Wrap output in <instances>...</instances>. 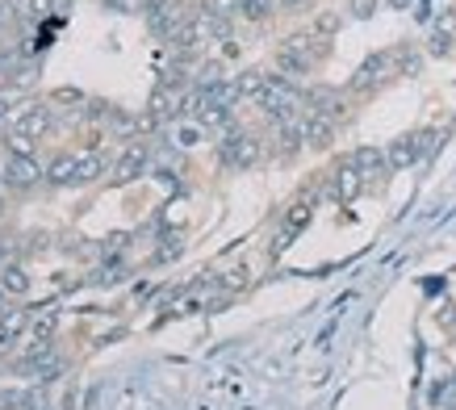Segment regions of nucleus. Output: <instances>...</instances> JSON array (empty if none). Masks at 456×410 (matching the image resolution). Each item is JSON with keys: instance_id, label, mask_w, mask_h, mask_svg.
Wrapping results in <instances>:
<instances>
[{"instance_id": "f257e3e1", "label": "nucleus", "mask_w": 456, "mask_h": 410, "mask_svg": "<svg viewBox=\"0 0 456 410\" xmlns=\"http://www.w3.org/2000/svg\"><path fill=\"white\" fill-rule=\"evenodd\" d=\"M218 155L231 172H251L264 160V143L256 135H248V130H239V126H226L218 143Z\"/></svg>"}, {"instance_id": "f03ea898", "label": "nucleus", "mask_w": 456, "mask_h": 410, "mask_svg": "<svg viewBox=\"0 0 456 410\" xmlns=\"http://www.w3.org/2000/svg\"><path fill=\"white\" fill-rule=\"evenodd\" d=\"M386 76H394V51H373V55L356 68V76L347 80V93H373Z\"/></svg>"}, {"instance_id": "7ed1b4c3", "label": "nucleus", "mask_w": 456, "mask_h": 410, "mask_svg": "<svg viewBox=\"0 0 456 410\" xmlns=\"http://www.w3.org/2000/svg\"><path fill=\"white\" fill-rule=\"evenodd\" d=\"M46 180V164H38V155H9L4 160V184L9 189H34Z\"/></svg>"}, {"instance_id": "20e7f679", "label": "nucleus", "mask_w": 456, "mask_h": 410, "mask_svg": "<svg viewBox=\"0 0 456 410\" xmlns=\"http://www.w3.org/2000/svg\"><path fill=\"white\" fill-rule=\"evenodd\" d=\"M147 164H151V151H147V143H130V147L118 155V164H113L110 184H130V180H139L142 172H147Z\"/></svg>"}, {"instance_id": "39448f33", "label": "nucleus", "mask_w": 456, "mask_h": 410, "mask_svg": "<svg viewBox=\"0 0 456 410\" xmlns=\"http://www.w3.org/2000/svg\"><path fill=\"white\" fill-rule=\"evenodd\" d=\"M51 126H55V118H51V105H38V101H29V105H21V113H17L13 130L38 143V138L51 135Z\"/></svg>"}, {"instance_id": "423d86ee", "label": "nucleus", "mask_w": 456, "mask_h": 410, "mask_svg": "<svg viewBox=\"0 0 456 410\" xmlns=\"http://www.w3.org/2000/svg\"><path fill=\"white\" fill-rule=\"evenodd\" d=\"M347 164L356 168L360 176H364V184L369 180H381L389 172V155H386V147H373V143H364V147H356L352 155H347Z\"/></svg>"}, {"instance_id": "0eeeda50", "label": "nucleus", "mask_w": 456, "mask_h": 410, "mask_svg": "<svg viewBox=\"0 0 456 410\" xmlns=\"http://www.w3.org/2000/svg\"><path fill=\"white\" fill-rule=\"evenodd\" d=\"M360 193H364V176H360L356 168H352V164L344 160V164H339V168L331 172V197H335L339 205H352V201L360 197Z\"/></svg>"}, {"instance_id": "6e6552de", "label": "nucleus", "mask_w": 456, "mask_h": 410, "mask_svg": "<svg viewBox=\"0 0 456 410\" xmlns=\"http://www.w3.org/2000/svg\"><path fill=\"white\" fill-rule=\"evenodd\" d=\"M302 135H305V147L327 151L335 143V118H327V113H302Z\"/></svg>"}, {"instance_id": "1a4fd4ad", "label": "nucleus", "mask_w": 456, "mask_h": 410, "mask_svg": "<svg viewBox=\"0 0 456 410\" xmlns=\"http://www.w3.org/2000/svg\"><path fill=\"white\" fill-rule=\"evenodd\" d=\"M452 42H456V9H448V13H440V21H436L428 34V55L444 59L452 51Z\"/></svg>"}, {"instance_id": "9d476101", "label": "nucleus", "mask_w": 456, "mask_h": 410, "mask_svg": "<svg viewBox=\"0 0 456 410\" xmlns=\"http://www.w3.org/2000/svg\"><path fill=\"white\" fill-rule=\"evenodd\" d=\"M389 155V172H406V168L419 164V135H398L386 147Z\"/></svg>"}, {"instance_id": "9b49d317", "label": "nucleus", "mask_w": 456, "mask_h": 410, "mask_svg": "<svg viewBox=\"0 0 456 410\" xmlns=\"http://www.w3.org/2000/svg\"><path fill=\"white\" fill-rule=\"evenodd\" d=\"M80 180V155H55L51 164H46V184H55V189H63V184H76Z\"/></svg>"}, {"instance_id": "f8f14e48", "label": "nucleus", "mask_w": 456, "mask_h": 410, "mask_svg": "<svg viewBox=\"0 0 456 410\" xmlns=\"http://www.w3.org/2000/svg\"><path fill=\"white\" fill-rule=\"evenodd\" d=\"M305 147V135H302V118L297 122H285L277 126V135H273V151H277L281 160H293L297 151Z\"/></svg>"}, {"instance_id": "ddd939ff", "label": "nucleus", "mask_w": 456, "mask_h": 410, "mask_svg": "<svg viewBox=\"0 0 456 410\" xmlns=\"http://www.w3.org/2000/svg\"><path fill=\"white\" fill-rule=\"evenodd\" d=\"M231 84H235V96H239V101H251V105H256V101L264 96V88H268V71H260V68L239 71Z\"/></svg>"}, {"instance_id": "4468645a", "label": "nucleus", "mask_w": 456, "mask_h": 410, "mask_svg": "<svg viewBox=\"0 0 456 410\" xmlns=\"http://www.w3.org/2000/svg\"><path fill=\"white\" fill-rule=\"evenodd\" d=\"M0 289H4L9 298H26L29 293V273L21 268V264H4V268H0Z\"/></svg>"}, {"instance_id": "2eb2a0df", "label": "nucleus", "mask_w": 456, "mask_h": 410, "mask_svg": "<svg viewBox=\"0 0 456 410\" xmlns=\"http://www.w3.org/2000/svg\"><path fill=\"white\" fill-rule=\"evenodd\" d=\"M110 172V160L101 155V151H80V180L76 184H93V180H101Z\"/></svg>"}, {"instance_id": "dca6fc26", "label": "nucleus", "mask_w": 456, "mask_h": 410, "mask_svg": "<svg viewBox=\"0 0 456 410\" xmlns=\"http://www.w3.org/2000/svg\"><path fill=\"white\" fill-rule=\"evenodd\" d=\"M394 71H398V76H419V71H423V55H419L415 46H398V51H394Z\"/></svg>"}, {"instance_id": "f3484780", "label": "nucleus", "mask_w": 456, "mask_h": 410, "mask_svg": "<svg viewBox=\"0 0 456 410\" xmlns=\"http://www.w3.org/2000/svg\"><path fill=\"white\" fill-rule=\"evenodd\" d=\"M55 331H59V310H46L42 318H34V323H29V340L51 343V340H55Z\"/></svg>"}, {"instance_id": "a211bd4d", "label": "nucleus", "mask_w": 456, "mask_h": 410, "mask_svg": "<svg viewBox=\"0 0 456 410\" xmlns=\"http://www.w3.org/2000/svg\"><path fill=\"white\" fill-rule=\"evenodd\" d=\"M310 214H314V205L310 201H293L289 209H285V234H297L310 222Z\"/></svg>"}, {"instance_id": "6ab92c4d", "label": "nucleus", "mask_w": 456, "mask_h": 410, "mask_svg": "<svg viewBox=\"0 0 456 410\" xmlns=\"http://www.w3.org/2000/svg\"><path fill=\"white\" fill-rule=\"evenodd\" d=\"M339 26H344V17L335 13V9H327V13H318V17H314V26H310V34H318V38H327V42H331L335 34H339Z\"/></svg>"}, {"instance_id": "aec40b11", "label": "nucleus", "mask_w": 456, "mask_h": 410, "mask_svg": "<svg viewBox=\"0 0 456 410\" xmlns=\"http://www.w3.org/2000/svg\"><path fill=\"white\" fill-rule=\"evenodd\" d=\"M273 9H277V0H243L239 17L243 21H264V17H273Z\"/></svg>"}, {"instance_id": "412c9836", "label": "nucleus", "mask_w": 456, "mask_h": 410, "mask_svg": "<svg viewBox=\"0 0 456 410\" xmlns=\"http://www.w3.org/2000/svg\"><path fill=\"white\" fill-rule=\"evenodd\" d=\"M0 327H4V335H21V331L29 327V315L26 310H21V306H13V310H4V315H0Z\"/></svg>"}, {"instance_id": "4be33fe9", "label": "nucleus", "mask_w": 456, "mask_h": 410, "mask_svg": "<svg viewBox=\"0 0 456 410\" xmlns=\"http://www.w3.org/2000/svg\"><path fill=\"white\" fill-rule=\"evenodd\" d=\"M239 4H243V0H206V13L209 17H231V21H235Z\"/></svg>"}, {"instance_id": "5701e85b", "label": "nucleus", "mask_w": 456, "mask_h": 410, "mask_svg": "<svg viewBox=\"0 0 456 410\" xmlns=\"http://www.w3.org/2000/svg\"><path fill=\"white\" fill-rule=\"evenodd\" d=\"M377 4H381V0H347V13L356 17V21H369V17L377 13Z\"/></svg>"}, {"instance_id": "b1692460", "label": "nucleus", "mask_w": 456, "mask_h": 410, "mask_svg": "<svg viewBox=\"0 0 456 410\" xmlns=\"http://www.w3.org/2000/svg\"><path fill=\"white\" fill-rule=\"evenodd\" d=\"M201 130H206V126H180V130H176V143H180V147H197V143H201Z\"/></svg>"}, {"instance_id": "393cba45", "label": "nucleus", "mask_w": 456, "mask_h": 410, "mask_svg": "<svg viewBox=\"0 0 456 410\" xmlns=\"http://www.w3.org/2000/svg\"><path fill=\"white\" fill-rule=\"evenodd\" d=\"M436 143H440V130H419V160H428Z\"/></svg>"}, {"instance_id": "a878e982", "label": "nucleus", "mask_w": 456, "mask_h": 410, "mask_svg": "<svg viewBox=\"0 0 456 410\" xmlns=\"http://www.w3.org/2000/svg\"><path fill=\"white\" fill-rule=\"evenodd\" d=\"M13 26H17V9L9 4V0H0V38H4Z\"/></svg>"}, {"instance_id": "bb28decb", "label": "nucleus", "mask_w": 456, "mask_h": 410, "mask_svg": "<svg viewBox=\"0 0 456 410\" xmlns=\"http://www.w3.org/2000/svg\"><path fill=\"white\" fill-rule=\"evenodd\" d=\"M243 285H248V268H231L222 276V289H243Z\"/></svg>"}, {"instance_id": "cd10ccee", "label": "nucleus", "mask_w": 456, "mask_h": 410, "mask_svg": "<svg viewBox=\"0 0 456 410\" xmlns=\"http://www.w3.org/2000/svg\"><path fill=\"white\" fill-rule=\"evenodd\" d=\"M21 402H26V394H17V390H4V394H0V410H17Z\"/></svg>"}, {"instance_id": "c85d7f7f", "label": "nucleus", "mask_w": 456, "mask_h": 410, "mask_svg": "<svg viewBox=\"0 0 456 410\" xmlns=\"http://www.w3.org/2000/svg\"><path fill=\"white\" fill-rule=\"evenodd\" d=\"M167 4H172V0H142V17L151 21V17H159V13H164Z\"/></svg>"}, {"instance_id": "c756f323", "label": "nucleus", "mask_w": 456, "mask_h": 410, "mask_svg": "<svg viewBox=\"0 0 456 410\" xmlns=\"http://www.w3.org/2000/svg\"><path fill=\"white\" fill-rule=\"evenodd\" d=\"M314 0H277V9H285V13H305Z\"/></svg>"}, {"instance_id": "7c9ffc66", "label": "nucleus", "mask_w": 456, "mask_h": 410, "mask_svg": "<svg viewBox=\"0 0 456 410\" xmlns=\"http://www.w3.org/2000/svg\"><path fill=\"white\" fill-rule=\"evenodd\" d=\"M9 4H13L17 13H29V9H34V0H9Z\"/></svg>"}, {"instance_id": "2f4dec72", "label": "nucleus", "mask_w": 456, "mask_h": 410, "mask_svg": "<svg viewBox=\"0 0 456 410\" xmlns=\"http://www.w3.org/2000/svg\"><path fill=\"white\" fill-rule=\"evenodd\" d=\"M13 348V335H4V327H0V352H9Z\"/></svg>"}, {"instance_id": "473e14b6", "label": "nucleus", "mask_w": 456, "mask_h": 410, "mask_svg": "<svg viewBox=\"0 0 456 410\" xmlns=\"http://www.w3.org/2000/svg\"><path fill=\"white\" fill-rule=\"evenodd\" d=\"M4 310H13V306H9V293L0 289V315H4Z\"/></svg>"}, {"instance_id": "72a5a7b5", "label": "nucleus", "mask_w": 456, "mask_h": 410, "mask_svg": "<svg viewBox=\"0 0 456 410\" xmlns=\"http://www.w3.org/2000/svg\"><path fill=\"white\" fill-rule=\"evenodd\" d=\"M389 4H394V9H406V4H411V0H389Z\"/></svg>"}, {"instance_id": "f704fd0d", "label": "nucleus", "mask_w": 456, "mask_h": 410, "mask_svg": "<svg viewBox=\"0 0 456 410\" xmlns=\"http://www.w3.org/2000/svg\"><path fill=\"white\" fill-rule=\"evenodd\" d=\"M0 180H4V164H0Z\"/></svg>"}]
</instances>
